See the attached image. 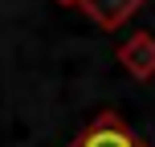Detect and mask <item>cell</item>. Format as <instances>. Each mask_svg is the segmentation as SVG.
<instances>
[{"instance_id":"cell-1","label":"cell","mask_w":155,"mask_h":147,"mask_svg":"<svg viewBox=\"0 0 155 147\" xmlns=\"http://www.w3.org/2000/svg\"><path fill=\"white\" fill-rule=\"evenodd\" d=\"M70 147H147V143H143L139 135L114 115V110H102V115L94 119Z\"/></svg>"},{"instance_id":"cell-2","label":"cell","mask_w":155,"mask_h":147,"mask_svg":"<svg viewBox=\"0 0 155 147\" xmlns=\"http://www.w3.org/2000/svg\"><path fill=\"white\" fill-rule=\"evenodd\" d=\"M118 65L135 78V82H151L155 78V33H131L118 45Z\"/></svg>"},{"instance_id":"cell-3","label":"cell","mask_w":155,"mask_h":147,"mask_svg":"<svg viewBox=\"0 0 155 147\" xmlns=\"http://www.w3.org/2000/svg\"><path fill=\"white\" fill-rule=\"evenodd\" d=\"M143 4H147V0H78L74 8H82V12L98 25V29L114 33V29H123V25L131 21Z\"/></svg>"},{"instance_id":"cell-4","label":"cell","mask_w":155,"mask_h":147,"mask_svg":"<svg viewBox=\"0 0 155 147\" xmlns=\"http://www.w3.org/2000/svg\"><path fill=\"white\" fill-rule=\"evenodd\" d=\"M53 4H65V8H70V4H78V0H53Z\"/></svg>"}]
</instances>
